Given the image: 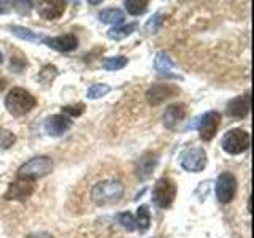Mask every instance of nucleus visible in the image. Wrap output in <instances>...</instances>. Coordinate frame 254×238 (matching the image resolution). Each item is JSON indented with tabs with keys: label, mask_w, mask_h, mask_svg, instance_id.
Listing matches in <instances>:
<instances>
[{
	"label": "nucleus",
	"mask_w": 254,
	"mask_h": 238,
	"mask_svg": "<svg viewBox=\"0 0 254 238\" xmlns=\"http://www.w3.org/2000/svg\"><path fill=\"white\" fill-rule=\"evenodd\" d=\"M123 194H124V184L118 179L100 181L91 190L92 202L99 206H108L118 203L121 200Z\"/></svg>",
	"instance_id": "f257e3e1"
},
{
	"label": "nucleus",
	"mask_w": 254,
	"mask_h": 238,
	"mask_svg": "<svg viewBox=\"0 0 254 238\" xmlns=\"http://www.w3.org/2000/svg\"><path fill=\"white\" fill-rule=\"evenodd\" d=\"M37 105L35 97L22 87H14L5 97V108L13 116H24Z\"/></svg>",
	"instance_id": "f03ea898"
},
{
	"label": "nucleus",
	"mask_w": 254,
	"mask_h": 238,
	"mask_svg": "<svg viewBox=\"0 0 254 238\" xmlns=\"http://www.w3.org/2000/svg\"><path fill=\"white\" fill-rule=\"evenodd\" d=\"M53 172V161L48 156H37L32 157L30 161L22 164L18 170V178L21 179H32L35 181L38 178H43Z\"/></svg>",
	"instance_id": "7ed1b4c3"
},
{
	"label": "nucleus",
	"mask_w": 254,
	"mask_h": 238,
	"mask_svg": "<svg viewBox=\"0 0 254 238\" xmlns=\"http://www.w3.org/2000/svg\"><path fill=\"white\" fill-rule=\"evenodd\" d=\"M250 143H251V138L248 132L243 129H232L222 137L221 146L227 154L237 156V154L245 153V151L250 148Z\"/></svg>",
	"instance_id": "20e7f679"
},
{
	"label": "nucleus",
	"mask_w": 254,
	"mask_h": 238,
	"mask_svg": "<svg viewBox=\"0 0 254 238\" xmlns=\"http://www.w3.org/2000/svg\"><path fill=\"white\" fill-rule=\"evenodd\" d=\"M219 124H221V115L218 111H206L203 116L197 119L195 124H189L188 129H197L203 141H210L216 135Z\"/></svg>",
	"instance_id": "39448f33"
},
{
	"label": "nucleus",
	"mask_w": 254,
	"mask_h": 238,
	"mask_svg": "<svg viewBox=\"0 0 254 238\" xmlns=\"http://www.w3.org/2000/svg\"><path fill=\"white\" fill-rule=\"evenodd\" d=\"M177 197V184L170 178L157 179L153 189V202L159 208H169Z\"/></svg>",
	"instance_id": "423d86ee"
},
{
	"label": "nucleus",
	"mask_w": 254,
	"mask_h": 238,
	"mask_svg": "<svg viewBox=\"0 0 254 238\" xmlns=\"http://www.w3.org/2000/svg\"><path fill=\"white\" fill-rule=\"evenodd\" d=\"M180 164L186 172L198 173L206 167V153L203 148L192 146L188 148L180 156Z\"/></svg>",
	"instance_id": "0eeeda50"
},
{
	"label": "nucleus",
	"mask_w": 254,
	"mask_h": 238,
	"mask_svg": "<svg viewBox=\"0 0 254 238\" xmlns=\"http://www.w3.org/2000/svg\"><path fill=\"white\" fill-rule=\"evenodd\" d=\"M178 94H180L178 86L170 84V83H157L148 89L146 102L151 107H157V105H161V103H164L165 100H169Z\"/></svg>",
	"instance_id": "6e6552de"
},
{
	"label": "nucleus",
	"mask_w": 254,
	"mask_h": 238,
	"mask_svg": "<svg viewBox=\"0 0 254 238\" xmlns=\"http://www.w3.org/2000/svg\"><path fill=\"white\" fill-rule=\"evenodd\" d=\"M35 190V181L32 179H21L18 178L14 182L8 186L6 192L3 194L5 200H16V202H24L29 198Z\"/></svg>",
	"instance_id": "1a4fd4ad"
},
{
	"label": "nucleus",
	"mask_w": 254,
	"mask_h": 238,
	"mask_svg": "<svg viewBox=\"0 0 254 238\" xmlns=\"http://www.w3.org/2000/svg\"><path fill=\"white\" fill-rule=\"evenodd\" d=\"M237 192V179L232 173L224 172L218 177L216 181V197L221 203H229L232 202Z\"/></svg>",
	"instance_id": "9d476101"
},
{
	"label": "nucleus",
	"mask_w": 254,
	"mask_h": 238,
	"mask_svg": "<svg viewBox=\"0 0 254 238\" xmlns=\"http://www.w3.org/2000/svg\"><path fill=\"white\" fill-rule=\"evenodd\" d=\"M45 132L51 137H61L71 127V119L65 115H53L45 121Z\"/></svg>",
	"instance_id": "9b49d317"
},
{
	"label": "nucleus",
	"mask_w": 254,
	"mask_h": 238,
	"mask_svg": "<svg viewBox=\"0 0 254 238\" xmlns=\"http://www.w3.org/2000/svg\"><path fill=\"white\" fill-rule=\"evenodd\" d=\"M43 42L59 53H70L78 48V38L73 34H65L59 37H46L43 38Z\"/></svg>",
	"instance_id": "f8f14e48"
},
{
	"label": "nucleus",
	"mask_w": 254,
	"mask_h": 238,
	"mask_svg": "<svg viewBox=\"0 0 254 238\" xmlns=\"http://www.w3.org/2000/svg\"><path fill=\"white\" fill-rule=\"evenodd\" d=\"M250 108H251V95L250 92H246L227 103V115L230 118L242 119L250 113Z\"/></svg>",
	"instance_id": "ddd939ff"
},
{
	"label": "nucleus",
	"mask_w": 254,
	"mask_h": 238,
	"mask_svg": "<svg viewBox=\"0 0 254 238\" xmlns=\"http://www.w3.org/2000/svg\"><path fill=\"white\" fill-rule=\"evenodd\" d=\"M67 3L62 2V0H53V2H40L38 3V14L42 16L46 21H54L59 19L61 16L65 11Z\"/></svg>",
	"instance_id": "4468645a"
},
{
	"label": "nucleus",
	"mask_w": 254,
	"mask_h": 238,
	"mask_svg": "<svg viewBox=\"0 0 254 238\" xmlns=\"http://www.w3.org/2000/svg\"><path fill=\"white\" fill-rule=\"evenodd\" d=\"M186 113H188V110L185 103H173V105H170L164 113V125L170 130L177 129L178 124L186 118Z\"/></svg>",
	"instance_id": "2eb2a0df"
},
{
	"label": "nucleus",
	"mask_w": 254,
	"mask_h": 238,
	"mask_svg": "<svg viewBox=\"0 0 254 238\" xmlns=\"http://www.w3.org/2000/svg\"><path fill=\"white\" fill-rule=\"evenodd\" d=\"M156 164H157V156L153 154V153H146L138 161V169H137L138 177L143 178V179L148 178L151 175V172H153V169L156 167Z\"/></svg>",
	"instance_id": "dca6fc26"
},
{
	"label": "nucleus",
	"mask_w": 254,
	"mask_h": 238,
	"mask_svg": "<svg viewBox=\"0 0 254 238\" xmlns=\"http://www.w3.org/2000/svg\"><path fill=\"white\" fill-rule=\"evenodd\" d=\"M99 19L105 24H121L124 21V13L118 8H108V10H103L99 14Z\"/></svg>",
	"instance_id": "f3484780"
},
{
	"label": "nucleus",
	"mask_w": 254,
	"mask_h": 238,
	"mask_svg": "<svg viewBox=\"0 0 254 238\" xmlns=\"http://www.w3.org/2000/svg\"><path fill=\"white\" fill-rule=\"evenodd\" d=\"M137 29V22L127 24V26H115L108 30V38L111 40H123L126 37H129L132 32Z\"/></svg>",
	"instance_id": "a211bd4d"
},
{
	"label": "nucleus",
	"mask_w": 254,
	"mask_h": 238,
	"mask_svg": "<svg viewBox=\"0 0 254 238\" xmlns=\"http://www.w3.org/2000/svg\"><path fill=\"white\" fill-rule=\"evenodd\" d=\"M135 226L140 230V232H146L151 226V214L146 205H141L138 211H137V219H135Z\"/></svg>",
	"instance_id": "6ab92c4d"
},
{
	"label": "nucleus",
	"mask_w": 254,
	"mask_h": 238,
	"mask_svg": "<svg viewBox=\"0 0 254 238\" xmlns=\"http://www.w3.org/2000/svg\"><path fill=\"white\" fill-rule=\"evenodd\" d=\"M154 65H156V70L159 71V73H169V71L173 68V62L169 58V54L164 53V51H159L156 54Z\"/></svg>",
	"instance_id": "aec40b11"
},
{
	"label": "nucleus",
	"mask_w": 254,
	"mask_h": 238,
	"mask_svg": "<svg viewBox=\"0 0 254 238\" xmlns=\"http://www.w3.org/2000/svg\"><path fill=\"white\" fill-rule=\"evenodd\" d=\"M148 5H149V2H146V0H126L124 2L126 10L133 16L145 13L148 10Z\"/></svg>",
	"instance_id": "412c9836"
},
{
	"label": "nucleus",
	"mask_w": 254,
	"mask_h": 238,
	"mask_svg": "<svg viewBox=\"0 0 254 238\" xmlns=\"http://www.w3.org/2000/svg\"><path fill=\"white\" fill-rule=\"evenodd\" d=\"M126 65H127V58H124V56H115V58H110L103 62V68L108 70V71L121 70Z\"/></svg>",
	"instance_id": "4be33fe9"
},
{
	"label": "nucleus",
	"mask_w": 254,
	"mask_h": 238,
	"mask_svg": "<svg viewBox=\"0 0 254 238\" xmlns=\"http://www.w3.org/2000/svg\"><path fill=\"white\" fill-rule=\"evenodd\" d=\"M8 29L11 30V34H13V35L19 37V38H22V40H27V42H38V40H40V37H38V35H35L34 32L29 30V29H26V27L10 26Z\"/></svg>",
	"instance_id": "5701e85b"
},
{
	"label": "nucleus",
	"mask_w": 254,
	"mask_h": 238,
	"mask_svg": "<svg viewBox=\"0 0 254 238\" xmlns=\"http://www.w3.org/2000/svg\"><path fill=\"white\" fill-rule=\"evenodd\" d=\"M110 91H111V87L108 84H103V83L92 84L89 89H87V97H89L91 100H95V99L103 97V95H107Z\"/></svg>",
	"instance_id": "b1692460"
},
{
	"label": "nucleus",
	"mask_w": 254,
	"mask_h": 238,
	"mask_svg": "<svg viewBox=\"0 0 254 238\" xmlns=\"http://www.w3.org/2000/svg\"><path fill=\"white\" fill-rule=\"evenodd\" d=\"M16 137L6 129H0V149H8L10 146H13Z\"/></svg>",
	"instance_id": "393cba45"
},
{
	"label": "nucleus",
	"mask_w": 254,
	"mask_h": 238,
	"mask_svg": "<svg viewBox=\"0 0 254 238\" xmlns=\"http://www.w3.org/2000/svg\"><path fill=\"white\" fill-rule=\"evenodd\" d=\"M64 115H68L71 118H78L84 113V103H78V105H68L62 108Z\"/></svg>",
	"instance_id": "a878e982"
},
{
	"label": "nucleus",
	"mask_w": 254,
	"mask_h": 238,
	"mask_svg": "<svg viewBox=\"0 0 254 238\" xmlns=\"http://www.w3.org/2000/svg\"><path fill=\"white\" fill-rule=\"evenodd\" d=\"M161 18H162V14L157 13L146 22V32H148V34H156V32L159 30V27H161V24H162Z\"/></svg>",
	"instance_id": "bb28decb"
},
{
	"label": "nucleus",
	"mask_w": 254,
	"mask_h": 238,
	"mask_svg": "<svg viewBox=\"0 0 254 238\" xmlns=\"http://www.w3.org/2000/svg\"><path fill=\"white\" fill-rule=\"evenodd\" d=\"M119 222H121V226L129 230V232H132V230L135 229V219L129 211L119 214Z\"/></svg>",
	"instance_id": "cd10ccee"
},
{
	"label": "nucleus",
	"mask_w": 254,
	"mask_h": 238,
	"mask_svg": "<svg viewBox=\"0 0 254 238\" xmlns=\"http://www.w3.org/2000/svg\"><path fill=\"white\" fill-rule=\"evenodd\" d=\"M27 238H53V235L48 232H35V234L27 235Z\"/></svg>",
	"instance_id": "c85d7f7f"
},
{
	"label": "nucleus",
	"mask_w": 254,
	"mask_h": 238,
	"mask_svg": "<svg viewBox=\"0 0 254 238\" xmlns=\"http://www.w3.org/2000/svg\"><path fill=\"white\" fill-rule=\"evenodd\" d=\"M3 5H6L5 2H0V13H6L8 10H6V8H3Z\"/></svg>",
	"instance_id": "c756f323"
},
{
	"label": "nucleus",
	"mask_w": 254,
	"mask_h": 238,
	"mask_svg": "<svg viewBox=\"0 0 254 238\" xmlns=\"http://www.w3.org/2000/svg\"><path fill=\"white\" fill-rule=\"evenodd\" d=\"M5 86H6V81H5V78H0V89H3Z\"/></svg>",
	"instance_id": "7c9ffc66"
},
{
	"label": "nucleus",
	"mask_w": 254,
	"mask_h": 238,
	"mask_svg": "<svg viewBox=\"0 0 254 238\" xmlns=\"http://www.w3.org/2000/svg\"><path fill=\"white\" fill-rule=\"evenodd\" d=\"M3 62V56H2V53H0V63Z\"/></svg>",
	"instance_id": "2f4dec72"
}]
</instances>
